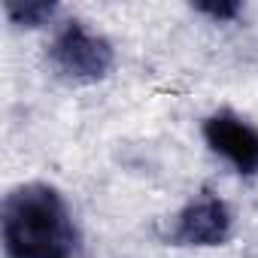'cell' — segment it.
Segmentation results:
<instances>
[{"mask_svg":"<svg viewBox=\"0 0 258 258\" xmlns=\"http://www.w3.org/2000/svg\"><path fill=\"white\" fill-rule=\"evenodd\" d=\"M191 10L213 25H234L243 16V4L237 0H201V4H191Z\"/></svg>","mask_w":258,"mask_h":258,"instance_id":"obj_6","label":"cell"},{"mask_svg":"<svg viewBox=\"0 0 258 258\" xmlns=\"http://www.w3.org/2000/svg\"><path fill=\"white\" fill-rule=\"evenodd\" d=\"M7 258H85L67 198L49 182H22L0 204Z\"/></svg>","mask_w":258,"mask_h":258,"instance_id":"obj_1","label":"cell"},{"mask_svg":"<svg viewBox=\"0 0 258 258\" xmlns=\"http://www.w3.org/2000/svg\"><path fill=\"white\" fill-rule=\"evenodd\" d=\"M231 237L234 210L225 198L213 191H198L188 204H182L164 231V243L182 249H216L231 243Z\"/></svg>","mask_w":258,"mask_h":258,"instance_id":"obj_3","label":"cell"},{"mask_svg":"<svg viewBox=\"0 0 258 258\" xmlns=\"http://www.w3.org/2000/svg\"><path fill=\"white\" fill-rule=\"evenodd\" d=\"M4 16L19 31H37L55 25L58 4H49V0H4Z\"/></svg>","mask_w":258,"mask_h":258,"instance_id":"obj_5","label":"cell"},{"mask_svg":"<svg viewBox=\"0 0 258 258\" xmlns=\"http://www.w3.org/2000/svg\"><path fill=\"white\" fill-rule=\"evenodd\" d=\"M201 137L213 155H219L237 176H258V124L246 115L222 106L201 121Z\"/></svg>","mask_w":258,"mask_h":258,"instance_id":"obj_4","label":"cell"},{"mask_svg":"<svg viewBox=\"0 0 258 258\" xmlns=\"http://www.w3.org/2000/svg\"><path fill=\"white\" fill-rule=\"evenodd\" d=\"M49 67L73 82V85H91L112 73L115 67V46L106 34L91 28L82 19H67L55 25L49 49H46Z\"/></svg>","mask_w":258,"mask_h":258,"instance_id":"obj_2","label":"cell"}]
</instances>
